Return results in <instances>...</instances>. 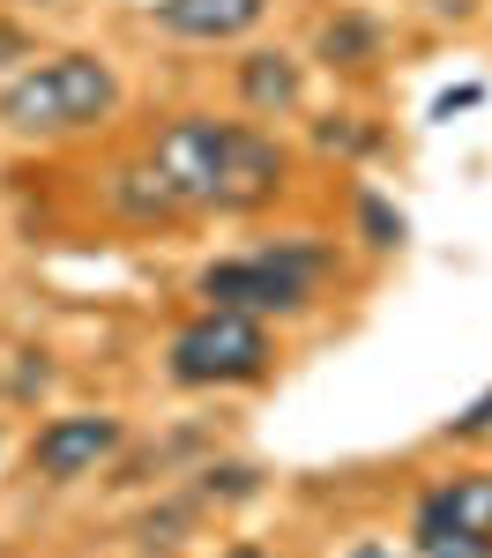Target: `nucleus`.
I'll return each mask as SVG.
<instances>
[{
  "label": "nucleus",
  "instance_id": "1a4fd4ad",
  "mask_svg": "<svg viewBox=\"0 0 492 558\" xmlns=\"http://www.w3.org/2000/svg\"><path fill=\"white\" fill-rule=\"evenodd\" d=\"M321 52H328V68H365L381 52V31L365 15H336V23H321Z\"/></svg>",
  "mask_w": 492,
  "mask_h": 558
},
{
  "label": "nucleus",
  "instance_id": "2eb2a0df",
  "mask_svg": "<svg viewBox=\"0 0 492 558\" xmlns=\"http://www.w3.org/2000/svg\"><path fill=\"white\" fill-rule=\"evenodd\" d=\"M0 402H8V380H0Z\"/></svg>",
  "mask_w": 492,
  "mask_h": 558
},
{
  "label": "nucleus",
  "instance_id": "f257e3e1",
  "mask_svg": "<svg viewBox=\"0 0 492 558\" xmlns=\"http://www.w3.org/2000/svg\"><path fill=\"white\" fill-rule=\"evenodd\" d=\"M142 165L165 179L179 216H254L291 186V149L254 120H209V112H179L149 134Z\"/></svg>",
  "mask_w": 492,
  "mask_h": 558
},
{
  "label": "nucleus",
  "instance_id": "4468645a",
  "mask_svg": "<svg viewBox=\"0 0 492 558\" xmlns=\"http://www.w3.org/2000/svg\"><path fill=\"white\" fill-rule=\"evenodd\" d=\"M224 558H268V551H262V544H231Z\"/></svg>",
  "mask_w": 492,
  "mask_h": 558
},
{
  "label": "nucleus",
  "instance_id": "ddd939ff",
  "mask_svg": "<svg viewBox=\"0 0 492 558\" xmlns=\"http://www.w3.org/2000/svg\"><path fill=\"white\" fill-rule=\"evenodd\" d=\"M351 558H403V551H396V544H358Z\"/></svg>",
  "mask_w": 492,
  "mask_h": 558
},
{
  "label": "nucleus",
  "instance_id": "6e6552de",
  "mask_svg": "<svg viewBox=\"0 0 492 558\" xmlns=\"http://www.w3.org/2000/svg\"><path fill=\"white\" fill-rule=\"evenodd\" d=\"M410 521H441V529H470V536H492V470H455L441 484L418 492Z\"/></svg>",
  "mask_w": 492,
  "mask_h": 558
},
{
  "label": "nucleus",
  "instance_id": "f03ea898",
  "mask_svg": "<svg viewBox=\"0 0 492 558\" xmlns=\"http://www.w3.org/2000/svg\"><path fill=\"white\" fill-rule=\"evenodd\" d=\"M120 112V68L105 52H38L23 75L0 83V128L15 142H68V134H97Z\"/></svg>",
  "mask_w": 492,
  "mask_h": 558
},
{
  "label": "nucleus",
  "instance_id": "7ed1b4c3",
  "mask_svg": "<svg viewBox=\"0 0 492 558\" xmlns=\"http://www.w3.org/2000/svg\"><path fill=\"white\" fill-rule=\"evenodd\" d=\"M336 276V246L321 239H276V246H247L194 268V299L217 313H247V320H299Z\"/></svg>",
  "mask_w": 492,
  "mask_h": 558
},
{
  "label": "nucleus",
  "instance_id": "9d476101",
  "mask_svg": "<svg viewBox=\"0 0 492 558\" xmlns=\"http://www.w3.org/2000/svg\"><path fill=\"white\" fill-rule=\"evenodd\" d=\"M410 558H492V536L441 529V521H410Z\"/></svg>",
  "mask_w": 492,
  "mask_h": 558
},
{
  "label": "nucleus",
  "instance_id": "39448f33",
  "mask_svg": "<svg viewBox=\"0 0 492 558\" xmlns=\"http://www.w3.org/2000/svg\"><path fill=\"white\" fill-rule=\"evenodd\" d=\"M128 447V425L112 410H68V417H45L38 439H31V470L45 484H83L97 476L112 454Z\"/></svg>",
  "mask_w": 492,
  "mask_h": 558
},
{
  "label": "nucleus",
  "instance_id": "dca6fc26",
  "mask_svg": "<svg viewBox=\"0 0 492 558\" xmlns=\"http://www.w3.org/2000/svg\"><path fill=\"white\" fill-rule=\"evenodd\" d=\"M0 447H8V432H0Z\"/></svg>",
  "mask_w": 492,
  "mask_h": 558
},
{
  "label": "nucleus",
  "instance_id": "423d86ee",
  "mask_svg": "<svg viewBox=\"0 0 492 558\" xmlns=\"http://www.w3.org/2000/svg\"><path fill=\"white\" fill-rule=\"evenodd\" d=\"M231 83H239V105H247L254 120H291V112L307 105V68H299V52H284V45L239 52Z\"/></svg>",
  "mask_w": 492,
  "mask_h": 558
},
{
  "label": "nucleus",
  "instance_id": "9b49d317",
  "mask_svg": "<svg viewBox=\"0 0 492 558\" xmlns=\"http://www.w3.org/2000/svg\"><path fill=\"white\" fill-rule=\"evenodd\" d=\"M485 432H492V387H485V395H470V402L447 417L441 439H485Z\"/></svg>",
  "mask_w": 492,
  "mask_h": 558
},
{
  "label": "nucleus",
  "instance_id": "0eeeda50",
  "mask_svg": "<svg viewBox=\"0 0 492 558\" xmlns=\"http://www.w3.org/2000/svg\"><path fill=\"white\" fill-rule=\"evenodd\" d=\"M149 15H157V31H172L187 45H231L247 31H262L268 0H157Z\"/></svg>",
  "mask_w": 492,
  "mask_h": 558
},
{
  "label": "nucleus",
  "instance_id": "20e7f679",
  "mask_svg": "<svg viewBox=\"0 0 492 558\" xmlns=\"http://www.w3.org/2000/svg\"><path fill=\"white\" fill-rule=\"evenodd\" d=\"M268 365H276L268 320L217 313V305H202L194 320H179L172 343H165V373L179 387H254V380H268Z\"/></svg>",
  "mask_w": 492,
  "mask_h": 558
},
{
  "label": "nucleus",
  "instance_id": "f8f14e48",
  "mask_svg": "<svg viewBox=\"0 0 492 558\" xmlns=\"http://www.w3.org/2000/svg\"><path fill=\"white\" fill-rule=\"evenodd\" d=\"M0 52H8V60H23V31H15V23H0Z\"/></svg>",
  "mask_w": 492,
  "mask_h": 558
}]
</instances>
